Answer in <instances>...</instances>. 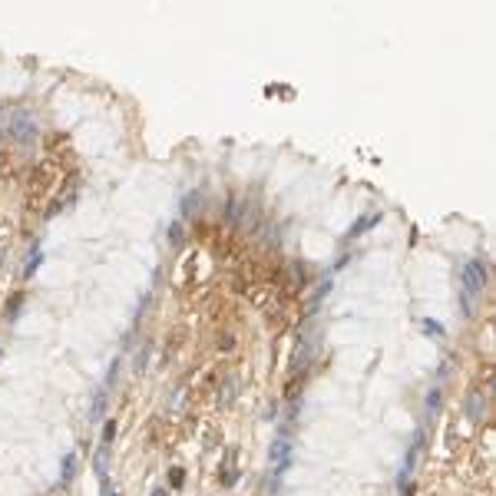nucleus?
<instances>
[{"label":"nucleus","mask_w":496,"mask_h":496,"mask_svg":"<svg viewBox=\"0 0 496 496\" xmlns=\"http://www.w3.org/2000/svg\"><path fill=\"white\" fill-rule=\"evenodd\" d=\"M106 460H110V447H100V450H96V460H93L100 480H106Z\"/></svg>","instance_id":"nucleus-7"},{"label":"nucleus","mask_w":496,"mask_h":496,"mask_svg":"<svg viewBox=\"0 0 496 496\" xmlns=\"http://www.w3.org/2000/svg\"><path fill=\"white\" fill-rule=\"evenodd\" d=\"M182 483H185V470H182V466H172V470H169V486L179 489Z\"/></svg>","instance_id":"nucleus-8"},{"label":"nucleus","mask_w":496,"mask_h":496,"mask_svg":"<svg viewBox=\"0 0 496 496\" xmlns=\"http://www.w3.org/2000/svg\"><path fill=\"white\" fill-rule=\"evenodd\" d=\"M152 496H169V493H165L162 486H156V489H152Z\"/></svg>","instance_id":"nucleus-14"},{"label":"nucleus","mask_w":496,"mask_h":496,"mask_svg":"<svg viewBox=\"0 0 496 496\" xmlns=\"http://www.w3.org/2000/svg\"><path fill=\"white\" fill-rule=\"evenodd\" d=\"M486 288V265L483 261H470L463 268V308L473 311V301L480 298V291Z\"/></svg>","instance_id":"nucleus-1"},{"label":"nucleus","mask_w":496,"mask_h":496,"mask_svg":"<svg viewBox=\"0 0 496 496\" xmlns=\"http://www.w3.org/2000/svg\"><path fill=\"white\" fill-rule=\"evenodd\" d=\"M20 301H24V294H14V298L7 301V308H4V318H7V321H10V318H14V311H17V308H20Z\"/></svg>","instance_id":"nucleus-10"},{"label":"nucleus","mask_w":496,"mask_h":496,"mask_svg":"<svg viewBox=\"0 0 496 496\" xmlns=\"http://www.w3.org/2000/svg\"><path fill=\"white\" fill-rule=\"evenodd\" d=\"M169 238H172V242H179V238H182V225H172V229H169Z\"/></svg>","instance_id":"nucleus-13"},{"label":"nucleus","mask_w":496,"mask_h":496,"mask_svg":"<svg viewBox=\"0 0 496 496\" xmlns=\"http://www.w3.org/2000/svg\"><path fill=\"white\" fill-rule=\"evenodd\" d=\"M103 407H106V394L100 390V394H96V404H93V417H96V420L103 417Z\"/></svg>","instance_id":"nucleus-12"},{"label":"nucleus","mask_w":496,"mask_h":496,"mask_svg":"<svg viewBox=\"0 0 496 496\" xmlns=\"http://www.w3.org/2000/svg\"><path fill=\"white\" fill-rule=\"evenodd\" d=\"M113 437H116V420H106V424H103V443L100 447H110Z\"/></svg>","instance_id":"nucleus-9"},{"label":"nucleus","mask_w":496,"mask_h":496,"mask_svg":"<svg viewBox=\"0 0 496 496\" xmlns=\"http://www.w3.org/2000/svg\"><path fill=\"white\" fill-rule=\"evenodd\" d=\"M380 222V215L374 212V215H367V219H361V222H354V229L347 232V238H354V235H361V232H367V229H374V225H377Z\"/></svg>","instance_id":"nucleus-6"},{"label":"nucleus","mask_w":496,"mask_h":496,"mask_svg":"<svg viewBox=\"0 0 496 496\" xmlns=\"http://www.w3.org/2000/svg\"><path fill=\"white\" fill-rule=\"evenodd\" d=\"M110 496H119V493H110Z\"/></svg>","instance_id":"nucleus-15"},{"label":"nucleus","mask_w":496,"mask_h":496,"mask_svg":"<svg viewBox=\"0 0 496 496\" xmlns=\"http://www.w3.org/2000/svg\"><path fill=\"white\" fill-rule=\"evenodd\" d=\"M424 331L430 334V338H443V328H437V324H433L430 318H424Z\"/></svg>","instance_id":"nucleus-11"},{"label":"nucleus","mask_w":496,"mask_h":496,"mask_svg":"<svg viewBox=\"0 0 496 496\" xmlns=\"http://www.w3.org/2000/svg\"><path fill=\"white\" fill-rule=\"evenodd\" d=\"M73 470H76V453L70 450V453L63 457V466H60V483H63V486L73 480Z\"/></svg>","instance_id":"nucleus-4"},{"label":"nucleus","mask_w":496,"mask_h":496,"mask_svg":"<svg viewBox=\"0 0 496 496\" xmlns=\"http://www.w3.org/2000/svg\"><path fill=\"white\" fill-rule=\"evenodd\" d=\"M288 450H291L288 440H275V447H271V463H275V470L288 463Z\"/></svg>","instance_id":"nucleus-3"},{"label":"nucleus","mask_w":496,"mask_h":496,"mask_svg":"<svg viewBox=\"0 0 496 496\" xmlns=\"http://www.w3.org/2000/svg\"><path fill=\"white\" fill-rule=\"evenodd\" d=\"M10 136H14V142H20V146H30V142L40 136L37 119H33L27 110H14V116H10Z\"/></svg>","instance_id":"nucleus-2"},{"label":"nucleus","mask_w":496,"mask_h":496,"mask_svg":"<svg viewBox=\"0 0 496 496\" xmlns=\"http://www.w3.org/2000/svg\"><path fill=\"white\" fill-rule=\"evenodd\" d=\"M40 261H43V252H40V245L33 242V245H30V261H27V268H24V275H27V278H30V275H37Z\"/></svg>","instance_id":"nucleus-5"}]
</instances>
